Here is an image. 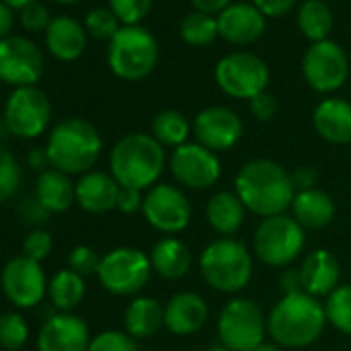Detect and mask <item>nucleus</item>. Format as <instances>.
Here are the masks:
<instances>
[{
	"instance_id": "obj_1",
	"label": "nucleus",
	"mask_w": 351,
	"mask_h": 351,
	"mask_svg": "<svg viewBox=\"0 0 351 351\" xmlns=\"http://www.w3.org/2000/svg\"><path fill=\"white\" fill-rule=\"evenodd\" d=\"M234 189L246 211L265 219L283 215L295 197L291 173L273 159L248 161L238 171Z\"/></svg>"
},
{
	"instance_id": "obj_2",
	"label": "nucleus",
	"mask_w": 351,
	"mask_h": 351,
	"mask_svg": "<svg viewBox=\"0 0 351 351\" xmlns=\"http://www.w3.org/2000/svg\"><path fill=\"white\" fill-rule=\"evenodd\" d=\"M324 306L308 293L283 295L267 316V330L279 347L302 349L312 345L324 330Z\"/></svg>"
},
{
	"instance_id": "obj_3",
	"label": "nucleus",
	"mask_w": 351,
	"mask_h": 351,
	"mask_svg": "<svg viewBox=\"0 0 351 351\" xmlns=\"http://www.w3.org/2000/svg\"><path fill=\"white\" fill-rule=\"evenodd\" d=\"M165 151L147 132L124 134L110 151V173L122 189L145 191L159 180Z\"/></svg>"
},
{
	"instance_id": "obj_4",
	"label": "nucleus",
	"mask_w": 351,
	"mask_h": 351,
	"mask_svg": "<svg viewBox=\"0 0 351 351\" xmlns=\"http://www.w3.org/2000/svg\"><path fill=\"white\" fill-rule=\"evenodd\" d=\"M101 136L85 118H66L58 122L46 143L50 167L69 176L87 173L101 155Z\"/></svg>"
},
{
	"instance_id": "obj_5",
	"label": "nucleus",
	"mask_w": 351,
	"mask_h": 351,
	"mask_svg": "<svg viewBox=\"0 0 351 351\" xmlns=\"http://www.w3.org/2000/svg\"><path fill=\"white\" fill-rule=\"evenodd\" d=\"M201 275L213 289L236 293L252 277V256L240 240L217 238L201 254Z\"/></svg>"
},
{
	"instance_id": "obj_6",
	"label": "nucleus",
	"mask_w": 351,
	"mask_h": 351,
	"mask_svg": "<svg viewBox=\"0 0 351 351\" xmlns=\"http://www.w3.org/2000/svg\"><path fill=\"white\" fill-rule=\"evenodd\" d=\"M157 40L141 25L120 27L108 46L110 71L122 81H141L149 77L157 64Z\"/></svg>"
},
{
	"instance_id": "obj_7",
	"label": "nucleus",
	"mask_w": 351,
	"mask_h": 351,
	"mask_svg": "<svg viewBox=\"0 0 351 351\" xmlns=\"http://www.w3.org/2000/svg\"><path fill=\"white\" fill-rule=\"evenodd\" d=\"M219 341L230 351H254L265 343L267 318L261 306L248 298L230 300L217 320Z\"/></svg>"
},
{
	"instance_id": "obj_8",
	"label": "nucleus",
	"mask_w": 351,
	"mask_h": 351,
	"mask_svg": "<svg viewBox=\"0 0 351 351\" xmlns=\"http://www.w3.org/2000/svg\"><path fill=\"white\" fill-rule=\"evenodd\" d=\"M304 242V228L293 217H287L283 213L261 221L254 232L252 248L265 265L287 267L300 256Z\"/></svg>"
},
{
	"instance_id": "obj_9",
	"label": "nucleus",
	"mask_w": 351,
	"mask_h": 351,
	"mask_svg": "<svg viewBox=\"0 0 351 351\" xmlns=\"http://www.w3.org/2000/svg\"><path fill=\"white\" fill-rule=\"evenodd\" d=\"M151 258L132 246H120L101 256L97 279L114 295L138 293L151 277Z\"/></svg>"
},
{
	"instance_id": "obj_10",
	"label": "nucleus",
	"mask_w": 351,
	"mask_h": 351,
	"mask_svg": "<svg viewBox=\"0 0 351 351\" xmlns=\"http://www.w3.org/2000/svg\"><path fill=\"white\" fill-rule=\"evenodd\" d=\"M215 81L226 95L250 101L258 93L267 91L269 66L256 54L234 52L217 62Z\"/></svg>"
},
{
	"instance_id": "obj_11",
	"label": "nucleus",
	"mask_w": 351,
	"mask_h": 351,
	"mask_svg": "<svg viewBox=\"0 0 351 351\" xmlns=\"http://www.w3.org/2000/svg\"><path fill=\"white\" fill-rule=\"evenodd\" d=\"M5 128L19 138H38L52 120V104L48 95L32 85L17 87L5 106Z\"/></svg>"
},
{
	"instance_id": "obj_12",
	"label": "nucleus",
	"mask_w": 351,
	"mask_h": 351,
	"mask_svg": "<svg viewBox=\"0 0 351 351\" xmlns=\"http://www.w3.org/2000/svg\"><path fill=\"white\" fill-rule=\"evenodd\" d=\"M0 287L5 298L21 310L40 306L48 295V279L42 263H36L23 254L5 265L0 273Z\"/></svg>"
},
{
	"instance_id": "obj_13",
	"label": "nucleus",
	"mask_w": 351,
	"mask_h": 351,
	"mask_svg": "<svg viewBox=\"0 0 351 351\" xmlns=\"http://www.w3.org/2000/svg\"><path fill=\"white\" fill-rule=\"evenodd\" d=\"M302 73L314 91L332 93L345 85L349 75V60L339 44L330 40L316 42L304 54Z\"/></svg>"
},
{
	"instance_id": "obj_14",
	"label": "nucleus",
	"mask_w": 351,
	"mask_h": 351,
	"mask_svg": "<svg viewBox=\"0 0 351 351\" xmlns=\"http://www.w3.org/2000/svg\"><path fill=\"white\" fill-rule=\"evenodd\" d=\"M143 215L157 232L178 234L189 228L193 207L180 189L171 184H155L143 199Z\"/></svg>"
},
{
	"instance_id": "obj_15",
	"label": "nucleus",
	"mask_w": 351,
	"mask_h": 351,
	"mask_svg": "<svg viewBox=\"0 0 351 351\" xmlns=\"http://www.w3.org/2000/svg\"><path fill=\"white\" fill-rule=\"evenodd\" d=\"M171 176L186 189L205 191L211 189L221 176V161L217 153L199 143H184L171 151L169 157Z\"/></svg>"
},
{
	"instance_id": "obj_16",
	"label": "nucleus",
	"mask_w": 351,
	"mask_h": 351,
	"mask_svg": "<svg viewBox=\"0 0 351 351\" xmlns=\"http://www.w3.org/2000/svg\"><path fill=\"white\" fill-rule=\"evenodd\" d=\"M44 75V56L40 48L23 38L9 36L0 42V81L17 87H32Z\"/></svg>"
},
{
	"instance_id": "obj_17",
	"label": "nucleus",
	"mask_w": 351,
	"mask_h": 351,
	"mask_svg": "<svg viewBox=\"0 0 351 351\" xmlns=\"http://www.w3.org/2000/svg\"><path fill=\"white\" fill-rule=\"evenodd\" d=\"M193 132L197 143L213 153L228 151L244 134V124L240 116L226 106H211L197 114L193 122Z\"/></svg>"
},
{
	"instance_id": "obj_18",
	"label": "nucleus",
	"mask_w": 351,
	"mask_h": 351,
	"mask_svg": "<svg viewBox=\"0 0 351 351\" xmlns=\"http://www.w3.org/2000/svg\"><path fill=\"white\" fill-rule=\"evenodd\" d=\"M89 326L73 312H54L38 332V351H87Z\"/></svg>"
},
{
	"instance_id": "obj_19",
	"label": "nucleus",
	"mask_w": 351,
	"mask_h": 351,
	"mask_svg": "<svg viewBox=\"0 0 351 351\" xmlns=\"http://www.w3.org/2000/svg\"><path fill=\"white\" fill-rule=\"evenodd\" d=\"M209 318L207 302L195 291L173 293L163 306V324L178 337H191L199 332Z\"/></svg>"
},
{
	"instance_id": "obj_20",
	"label": "nucleus",
	"mask_w": 351,
	"mask_h": 351,
	"mask_svg": "<svg viewBox=\"0 0 351 351\" xmlns=\"http://www.w3.org/2000/svg\"><path fill=\"white\" fill-rule=\"evenodd\" d=\"M217 29L226 42L248 46L265 34V15L250 3H232L217 15Z\"/></svg>"
},
{
	"instance_id": "obj_21",
	"label": "nucleus",
	"mask_w": 351,
	"mask_h": 351,
	"mask_svg": "<svg viewBox=\"0 0 351 351\" xmlns=\"http://www.w3.org/2000/svg\"><path fill=\"white\" fill-rule=\"evenodd\" d=\"M120 184L114 180L112 173L106 171H87L75 184L77 205L87 213H110L118 205Z\"/></svg>"
},
{
	"instance_id": "obj_22",
	"label": "nucleus",
	"mask_w": 351,
	"mask_h": 351,
	"mask_svg": "<svg viewBox=\"0 0 351 351\" xmlns=\"http://www.w3.org/2000/svg\"><path fill=\"white\" fill-rule=\"evenodd\" d=\"M298 271H300L302 291L312 298H328L339 287V279H341L339 261L324 248L310 252Z\"/></svg>"
},
{
	"instance_id": "obj_23",
	"label": "nucleus",
	"mask_w": 351,
	"mask_h": 351,
	"mask_svg": "<svg viewBox=\"0 0 351 351\" xmlns=\"http://www.w3.org/2000/svg\"><path fill=\"white\" fill-rule=\"evenodd\" d=\"M316 132L332 145L351 143V104L341 97L322 99L312 116Z\"/></svg>"
},
{
	"instance_id": "obj_24",
	"label": "nucleus",
	"mask_w": 351,
	"mask_h": 351,
	"mask_svg": "<svg viewBox=\"0 0 351 351\" xmlns=\"http://www.w3.org/2000/svg\"><path fill=\"white\" fill-rule=\"evenodd\" d=\"M46 48L54 58L73 62L87 48V32L73 17H56L46 29Z\"/></svg>"
},
{
	"instance_id": "obj_25",
	"label": "nucleus",
	"mask_w": 351,
	"mask_h": 351,
	"mask_svg": "<svg viewBox=\"0 0 351 351\" xmlns=\"http://www.w3.org/2000/svg\"><path fill=\"white\" fill-rule=\"evenodd\" d=\"M34 199L50 215L52 213H64L73 207V203H77L75 182L71 180L69 173L54 169V167H48L38 176Z\"/></svg>"
},
{
	"instance_id": "obj_26",
	"label": "nucleus",
	"mask_w": 351,
	"mask_h": 351,
	"mask_svg": "<svg viewBox=\"0 0 351 351\" xmlns=\"http://www.w3.org/2000/svg\"><path fill=\"white\" fill-rule=\"evenodd\" d=\"M291 211L293 219L308 230H322L335 219V203L330 195L320 189L295 193Z\"/></svg>"
},
{
	"instance_id": "obj_27",
	"label": "nucleus",
	"mask_w": 351,
	"mask_h": 351,
	"mask_svg": "<svg viewBox=\"0 0 351 351\" xmlns=\"http://www.w3.org/2000/svg\"><path fill=\"white\" fill-rule=\"evenodd\" d=\"M151 267L157 275H161L163 279L176 281V279H182L193 263L191 250L189 246L178 240V238H163L159 240L153 250H151Z\"/></svg>"
},
{
	"instance_id": "obj_28",
	"label": "nucleus",
	"mask_w": 351,
	"mask_h": 351,
	"mask_svg": "<svg viewBox=\"0 0 351 351\" xmlns=\"http://www.w3.org/2000/svg\"><path fill=\"white\" fill-rule=\"evenodd\" d=\"M246 207L236 193L221 191L213 195L207 203V221L223 238H232L244 223Z\"/></svg>"
},
{
	"instance_id": "obj_29",
	"label": "nucleus",
	"mask_w": 351,
	"mask_h": 351,
	"mask_svg": "<svg viewBox=\"0 0 351 351\" xmlns=\"http://www.w3.org/2000/svg\"><path fill=\"white\" fill-rule=\"evenodd\" d=\"M163 324V306L153 298H134L124 312V330L132 339L153 337Z\"/></svg>"
},
{
	"instance_id": "obj_30",
	"label": "nucleus",
	"mask_w": 351,
	"mask_h": 351,
	"mask_svg": "<svg viewBox=\"0 0 351 351\" xmlns=\"http://www.w3.org/2000/svg\"><path fill=\"white\" fill-rule=\"evenodd\" d=\"M85 298V277L71 269L58 271L48 281V300L58 312H73Z\"/></svg>"
},
{
	"instance_id": "obj_31",
	"label": "nucleus",
	"mask_w": 351,
	"mask_h": 351,
	"mask_svg": "<svg viewBox=\"0 0 351 351\" xmlns=\"http://www.w3.org/2000/svg\"><path fill=\"white\" fill-rule=\"evenodd\" d=\"M332 23L335 19L326 3H322V0H306V3H302L298 11V27L312 44L328 40Z\"/></svg>"
},
{
	"instance_id": "obj_32",
	"label": "nucleus",
	"mask_w": 351,
	"mask_h": 351,
	"mask_svg": "<svg viewBox=\"0 0 351 351\" xmlns=\"http://www.w3.org/2000/svg\"><path fill=\"white\" fill-rule=\"evenodd\" d=\"M151 134L161 147H173L178 149L186 143L191 134L189 120L176 110H163L159 112L151 122Z\"/></svg>"
},
{
	"instance_id": "obj_33",
	"label": "nucleus",
	"mask_w": 351,
	"mask_h": 351,
	"mask_svg": "<svg viewBox=\"0 0 351 351\" xmlns=\"http://www.w3.org/2000/svg\"><path fill=\"white\" fill-rule=\"evenodd\" d=\"M180 36L189 46L195 48H205L209 44L215 42V38L219 36L217 29V19L209 13H201L195 11L191 15H186L180 23Z\"/></svg>"
},
{
	"instance_id": "obj_34",
	"label": "nucleus",
	"mask_w": 351,
	"mask_h": 351,
	"mask_svg": "<svg viewBox=\"0 0 351 351\" xmlns=\"http://www.w3.org/2000/svg\"><path fill=\"white\" fill-rule=\"evenodd\" d=\"M326 322H330L339 332L351 335V283L339 285L324 302Z\"/></svg>"
},
{
	"instance_id": "obj_35",
	"label": "nucleus",
	"mask_w": 351,
	"mask_h": 351,
	"mask_svg": "<svg viewBox=\"0 0 351 351\" xmlns=\"http://www.w3.org/2000/svg\"><path fill=\"white\" fill-rule=\"evenodd\" d=\"M29 339V324L19 312L0 314V347L5 351H21Z\"/></svg>"
},
{
	"instance_id": "obj_36",
	"label": "nucleus",
	"mask_w": 351,
	"mask_h": 351,
	"mask_svg": "<svg viewBox=\"0 0 351 351\" xmlns=\"http://www.w3.org/2000/svg\"><path fill=\"white\" fill-rule=\"evenodd\" d=\"M21 182H23L21 163L9 149L0 147V203L15 197Z\"/></svg>"
},
{
	"instance_id": "obj_37",
	"label": "nucleus",
	"mask_w": 351,
	"mask_h": 351,
	"mask_svg": "<svg viewBox=\"0 0 351 351\" xmlns=\"http://www.w3.org/2000/svg\"><path fill=\"white\" fill-rule=\"evenodd\" d=\"M85 32L95 40L112 42V38L120 32V21L110 9H93L85 17Z\"/></svg>"
},
{
	"instance_id": "obj_38",
	"label": "nucleus",
	"mask_w": 351,
	"mask_h": 351,
	"mask_svg": "<svg viewBox=\"0 0 351 351\" xmlns=\"http://www.w3.org/2000/svg\"><path fill=\"white\" fill-rule=\"evenodd\" d=\"M153 0H110V11L118 17L122 27L138 25L151 11Z\"/></svg>"
},
{
	"instance_id": "obj_39",
	"label": "nucleus",
	"mask_w": 351,
	"mask_h": 351,
	"mask_svg": "<svg viewBox=\"0 0 351 351\" xmlns=\"http://www.w3.org/2000/svg\"><path fill=\"white\" fill-rule=\"evenodd\" d=\"M87 351H138V347L126 330H104L91 339Z\"/></svg>"
},
{
	"instance_id": "obj_40",
	"label": "nucleus",
	"mask_w": 351,
	"mask_h": 351,
	"mask_svg": "<svg viewBox=\"0 0 351 351\" xmlns=\"http://www.w3.org/2000/svg\"><path fill=\"white\" fill-rule=\"evenodd\" d=\"M101 265V256L85 244H79L71 250L69 254V269L75 271L81 277H89V275H97Z\"/></svg>"
},
{
	"instance_id": "obj_41",
	"label": "nucleus",
	"mask_w": 351,
	"mask_h": 351,
	"mask_svg": "<svg viewBox=\"0 0 351 351\" xmlns=\"http://www.w3.org/2000/svg\"><path fill=\"white\" fill-rule=\"evenodd\" d=\"M52 246H54L52 236H50L46 230L36 228V230L29 232V234L25 236V240H23V256H27V258H32V261H36V263H42L44 258L50 256Z\"/></svg>"
},
{
	"instance_id": "obj_42",
	"label": "nucleus",
	"mask_w": 351,
	"mask_h": 351,
	"mask_svg": "<svg viewBox=\"0 0 351 351\" xmlns=\"http://www.w3.org/2000/svg\"><path fill=\"white\" fill-rule=\"evenodd\" d=\"M19 21L27 32H42V29H48V25L52 23L48 9L40 3H34L25 7L23 11H19Z\"/></svg>"
},
{
	"instance_id": "obj_43",
	"label": "nucleus",
	"mask_w": 351,
	"mask_h": 351,
	"mask_svg": "<svg viewBox=\"0 0 351 351\" xmlns=\"http://www.w3.org/2000/svg\"><path fill=\"white\" fill-rule=\"evenodd\" d=\"M250 112L256 120H263V122L273 120V116L277 114V99L271 93L263 91L250 99Z\"/></svg>"
},
{
	"instance_id": "obj_44",
	"label": "nucleus",
	"mask_w": 351,
	"mask_h": 351,
	"mask_svg": "<svg viewBox=\"0 0 351 351\" xmlns=\"http://www.w3.org/2000/svg\"><path fill=\"white\" fill-rule=\"evenodd\" d=\"M143 195L141 191H134V189H122L120 186V195H118V205L116 209L124 215H132L136 211H143Z\"/></svg>"
},
{
	"instance_id": "obj_45",
	"label": "nucleus",
	"mask_w": 351,
	"mask_h": 351,
	"mask_svg": "<svg viewBox=\"0 0 351 351\" xmlns=\"http://www.w3.org/2000/svg\"><path fill=\"white\" fill-rule=\"evenodd\" d=\"M298 0H252V5L265 15V17H281L287 15Z\"/></svg>"
},
{
	"instance_id": "obj_46",
	"label": "nucleus",
	"mask_w": 351,
	"mask_h": 351,
	"mask_svg": "<svg viewBox=\"0 0 351 351\" xmlns=\"http://www.w3.org/2000/svg\"><path fill=\"white\" fill-rule=\"evenodd\" d=\"M316 180H318V173L312 167H308V165H302V167H298L291 173V182L295 186V193L316 189Z\"/></svg>"
},
{
	"instance_id": "obj_47",
	"label": "nucleus",
	"mask_w": 351,
	"mask_h": 351,
	"mask_svg": "<svg viewBox=\"0 0 351 351\" xmlns=\"http://www.w3.org/2000/svg\"><path fill=\"white\" fill-rule=\"evenodd\" d=\"M279 285L283 289V295H291V293H302V281H300V271L295 269H287L281 279Z\"/></svg>"
},
{
	"instance_id": "obj_48",
	"label": "nucleus",
	"mask_w": 351,
	"mask_h": 351,
	"mask_svg": "<svg viewBox=\"0 0 351 351\" xmlns=\"http://www.w3.org/2000/svg\"><path fill=\"white\" fill-rule=\"evenodd\" d=\"M193 7L201 13H209V15H215V13H221L226 11L232 0H191Z\"/></svg>"
},
{
	"instance_id": "obj_49",
	"label": "nucleus",
	"mask_w": 351,
	"mask_h": 351,
	"mask_svg": "<svg viewBox=\"0 0 351 351\" xmlns=\"http://www.w3.org/2000/svg\"><path fill=\"white\" fill-rule=\"evenodd\" d=\"M15 17H13V9L7 7L5 3H0V42L7 40L11 36Z\"/></svg>"
},
{
	"instance_id": "obj_50",
	"label": "nucleus",
	"mask_w": 351,
	"mask_h": 351,
	"mask_svg": "<svg viewBox=\"0 0 351 351\" xmlns=\"http://www.w3.org/2000/svg\"><path fill=\"white\" fill-rule=\"evenodd\" d=\"M27 161H29V165H32L34 169H38L40 173H42L44 169H48V165H50V159H48L46 149H36V151H32L29 157H27Z\"/></svg>"
},
{
	"instance_id": "obj_51",
	"label": "nucleus",
	"mask_w": 351,
	"mask_h": 351,
	"mask_svg": "<svg viewBox=\"0 0 351 351\" xmlns=\"http://www.w3.org/2000/svg\"><path fill=\"white\" fill-rule=\"evenodd\" d=\"M0 3H5L7 7H11L13 11H23L25 7L38 3V0H0Z\"/></svg>"
},
{
	"instance_id": "obj_52",
	"label": "nucleus",
	"mask_w": 351,
	"mask_h": 351,
	"mask_svg": "<svg viewBox=\"0 0 351 351\" xmlns=\"http://www.w3.org/2000/svg\"><path fill=\"white\" fill-rule=\"evenodd\" d=\"M254 351H283L277 343H263L261 347H256Z\"/></svg>"
},
{
	"instance_id": "obj_53",
	"label": "nucleus",
	"mask_w": 351,
	"mask_h": 351,
	"mask_svg": "<svg viewBox=\"0 0 351 351\" xmlns=\"http://www.w3.org/2000/svg\"><path fill=\"white\" fill-rule=\"evenodd\" d=\"M54 3H58V5H75V3H79V0H54Z\"/></svg>"
},
{
	"instance_id": "obj_54",
	"label": "nucleus",
	"mask_w": 351,
	"mask_h": 351,
	"mask_svg": "<svg viewBox=\"0 0 351 351\" xmlns=\"http://www.w3.org/2000/svg\"><path fill=\"white\" fill-rule=\"evenodd\" d=\"M207 351H230V349H226L223 345H219V347H211V349H207Z\"/></svg>"
},
{
	"instance_id": "obj_55",
	"label": "nucleus",
	"mask_w": 351,
	"mask_h": 351,
	"mask_svg": "<svg viewBox=\"0 0 351 351\" xmlns=\"http://www.w3.org/2000/svg\"><path fill=\"white\" fill-rule=\"evenodd\" d=\"M322 3H328V0H322Z\"/></svg>"
}]
</instances>
